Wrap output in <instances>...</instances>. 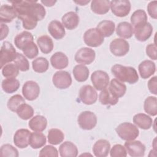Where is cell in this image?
Returning <instances> with one entry per match:
<instances>
[{"label":"cell","instance_id":"45","mask_svg":"<svg viewBox=\"0 0 157 157\" xmlns=\"http://www.w3.org/2000/svg\"><path fill=\"white\" fill-rule=\"evenodd\" d=\"M0 156L2 157H18V151L17 148H15L12 145L5 144L1 147Z\"/></svg>","mask_w":157,"mask_h":157},{"label":"cell","instance_id":"17","mask_svg":"<svg viewBox=\"0 0 157 157\" xmlns=\"http://www.w3.org/2000/svg\"><path fill=\"white\" fill-rule=\"evenodd\" d=\"M110 148L109 142L105 139L97 140L93 147V152L95 156L105 157L108 155Z\"/></svg>","mask_w":157,"mask_h":157},{"label":"cell","instance_id":"7","mask_svg":"<svg viewBox=\"0 0 157 157\" xmlns=\"http://www.w3.org/2000/svg\"><path fill=\"white\" fill-rule=\"evenodd\" d=\"M91 80L96 90L102 91L107 87L109 83V76L107 72L98 70L92 73Z\"/></svg>","mask_w":157,"mask_h":157},{"label":"cell","instance_id":"27","mask_svg":"<svg viewBox=\"0 0 157 157\" xmlns=\"http://www.w3.org/2000/svg\"><path fill=\"white\" fill-rule=\"evenodd\" d=\"M133 122L142 129H149L152 126L153 120L147 114L140 113L134 116Z\"/></svg>","mask_w":157,"mask_h":157},{"label":"cell","instance_id":"22","mask_svg":"<svg viewBox=\"0 0 157 157\" xmlns=\"http://www.w3.org/2000/svg\"><path fill=\"white\" fill-rule=\"evenodd\" d=\"M99 101L103 105H114L118 102V98L109 88L102 90L99 96Z\"/></svg>","mask_w":157,"mask_h":157},{"label":"cell","instance_id":"5","mask_svg":"<svg viewBox=\"0 0 157 157\" xmlns=\"http://www.w3.org/2000/svg\"><path fill=\"white\" fill-rule=\"evenodd\" d=\"M83 40L86 45L91 47H98L104 42V37L97 28H90L85 31Z\"/></svg>","mask_w":157,"mask_h":157},{"label":"cell","instance_id":"1","mask_svg":"<svg viewBox=\"0 0 157 157\" xmlns=\"http://www.w3.org/2000/svg\"><path fill=\"white\" fill-rule=\"evenodd\" d=\"M17 13V17L22 21L25 29H34L37 21L43 20L46 11L44 7L36 1H10Z\"/></svg>","mask_w":157,"mask_h":157},{"label":"cell","instance_id":"14","mask_svg":"<svg viewBox=\"0 0 157 157\" xmlns=\"http://www.w3.org/2000/svg\"><path fill=\"white\" fill-rule=\"evenodd\" d=\"M22 93L26 99L28 101L35 100L40 94V87L34 81H27L23 86Z\"/></svg>","mask_w":157,"mask_h":157},{"label":"cell","instance_id":"49","mask_svg":"<svg viewBox=\"0 0 157 157\" xmlns=\"http://www.w3.org/2000/svg\"><path fill=\"white\" fill-rule=\"evenodd\" d=\"M146 53L149 58L153 60L157 58L156 54V46L155 44H150L146 47Z\"/></svg>","mask_w":157,"mask_h":157},{"label":"cell","instance_id":"42","mask_svg":"<svg viewBox=\"0 0 157 157\" xmlns=\"http://www.w3.org/2000/svg\"><path fill=\"white\" fill-rule=\"evenodd\" d=\"M19 73V69L15 64L8 63L2 68V74L6 78H15Z\"/></svg>","mask_w":157,"mask_h":157},{"label":"cell","instance_id":"11","mask_svg":"<svg viewBox=\"0 0 157 157\" xmlns=\"http://www.w3.org/2000/svg\"><path fill=\"white\" fill-rule=\"evenodd\" d=\"M96 53L93 49L88 47H83L79 49L75 53L74 59L77 63L90 64L95 59Z\"/></svg>","mask_w":157,"mask_h":157},{"label":"cell","instance_id":"53","mask_svg":"<svg viewBox=\"0 0 157 157\" xmlns=\"http://www.w3.org/2000/svg\"><path fill=\"white\" fill-rule=\"evenodd\" d=\"M90 2V1H75V3L80 4V6H85L87 3H88Z\"/></svg>","mask_w":157,"mask_h":157},{"label":"cell","instance_id":"51","mask_svg":"<svg viewBox=\"0 0 157 157\" xmlns=\"http://www.w3.org/2000/svg\"><path fill=\"white\" fill-rule=\"evenodd\" d=\"M1 40H2L6 38L9 33V28L8 26L3 23L1 24Z\"/></svg>","mask_w":157,"mask_h":157},{"label":"cell","instance_id":"4","mask_svg":"<svg viewBox=\"0 0 157 157\" xmlns=\"http://www.w3.org/2000/svg\"><path fill=\"white\" fill-rule=\"evenodd\" d=\"M16 50L13 45L9 42L2 43L0 52V64L2 69L6 64L15 60L17 56Z\"/></svg>","mask_w":157,"mask_h":157},{"label":"cell","instance_id":"32","mask_svg":"<svg viewBox=\"0 0 157 157\" xmlns=\"http://www.w3.org/2000/svg\"><path fill=\"white\" fill-rule=\"evenodd\" d=\"M46 137L40 132H34L31 133L29 145L34 149L42 147L46 144Z\"/></svg>","mask_w":157,"mask_h":157},{"label":"cell","instance_id":"2","mask_svg":"<svg viewBox=\"0 0 157 157\" xmlns=\"http://www.w3.org/2000/svg\"><path fill=\"white\" fill-rule=\"evenodd\" d=\"M111 72L113 75L121 82L134 84L139 80V75L136 70L130 66L115 64L112 67Z\"/></svg>","mask_w":157,"mask_h":157},{"label":"cell","instance_id":"21","mask_svg":"<svg viewBox=\"0 0 157 157\" xmlns=\"http://www.w3.org/2000/svg\"><path fill=\"white\" fill-rule=\"evenodd\" d=\"M52 66L56 69H62L67 67L69 59L67 56L61 52L54 53L50 58Z\"/></svg>","mask_w":157,"mask_h":157},{"label":"cell","instance_id":"30","mask_svg":"<svg viewBox=\"0 0 157 157\" xmlns=\"http://www.w3.org/2000/svg\"><path fill=\"white\" fill-rule=\"evenodd\" d=\"M117 34L125 39L131 38L134 33V29L132 26L128 22L123 21L120 23L116 29Z\"/></svg>","mask_w":157,"mask_h":157},{"label":"cell","instance_id":"43","mask_svg":"<svg viewBox=\"0 0 157 157\" xmlns=\"http://www.w3.org/2000/svg\"><path fill=\"white\" fill-rule=\"evenodd\" d=\"M22 51L25 55L29 59L36 58L39 54V49L34 42H31L25 45Z\"/></svg>","mask_w":157,"mask_h":157},{"label":"cell","instance_id":"24","mask_svg":"<svg viewBox=\"0 0 157 157\" xmlns=\"http://www.w3.org/2000/svg\"><path fill=\"white\" fill-rule=\"evenodd\" d=\"M61 157H75L78 155V149L75 144L69 141L64 142L59 148Z\"/></svg>","mask_w":157,"mask_h":157},{"label":"cell","instance_id":"38","mask_svg":"<svg viewBox=\"0 0 157 157\" xmlns=\"http://www.w3.org/2000/svg\"><path fill=\"white\" fill-rule=\"evenodd\" d=\"M144 110L151 116L157 115V99L155 96H149L145 99L144 104Z\"/></svg>","mask_w":157,"mask_h":157},{"label":"cell","instance_id":"34","mask_svg":"<svg viewBox=\"0 0 157 157\" xmlns=\"http://www.w3.org/2000/svg\"><path fill=\"white\" fill-rule=\"evenodd\" d=\"M20 82L15 78H7L2 82L1 86L3 91L7 93H13L18 90Z\"/></svg>","mask_w":157,"mask_h":157},{"label":"cell","instance_id":"18","mask_svg":"<svg viewBox=\"0 0 157 157\" xmlns=\"http://www.w3.org/2000/svg\"><path fill=\"white\" fill-rule=\"evenodd\" d=\"M48 31L50 34L56 40L63 38L65 36L66 31L63 24L58 20L52 21L48 26Z\"/></svg>","mask_w":157,"mask_h":157},{"label":"cell","instance_id":"20","mask_svg":"<svg viewBox=\"0 0 157 157\" xmlns=\"http://www.w3.org/2000/svg\"><path fill=\"white\" fill-rule=\"evenodd\" d=\"M16 17L17 13L12 6L2 5L0 7V21L1 23H10Z\"/></svg>","mask_w":157,"mask_h":157},{"label":"cell","instance_id":"28","mask_svg":"<svg viewBox=\"0 0 157 157\" xmlns=\"http://www.w3.org/2000/svg\"><path fill=\"white\" fill-rule=\"evenodd\" d=\"M33 40L34 37L33 34L29 31H25L15 36L14 44L18 48L22 50L25 45L31 42H33Z\"/></svg>","mask_w":157,"mask_h":157},{"label":"cell","instance_id":"37","mask_svg":"<svg viewBox=\"0 0 157 157\" xmlns=\"http://www.w3.org/2000/svg\"><path fill=\"white\" fill-rule=\"evenodd\" d=\"M147 15L146 12L142 9H139L133 12L131 17V23L133 28L147 22Z\"/></svg>","mask_w":157,"mask_h":157},{"label":"cell","instance_id":"41","mask_svg":"<svg viewBox=\"0 0 157 157\" xmlns=\"http://www.w3.org/2000/svg\"><path fill=\"white\" fill-rule=\"evenodd\" d=\"M25 103V99L20 94H15L12 96L7 102V107L12 112H17L18 107Z\"/></svg>","mask_w":157,"mask_h":157},{"label":"cell","instance_id":"46","mask_svg":"<svg viewBox=\"0 0 157 157\" xmlns=\"http://www.w3.org/2000/svg\"><path fill=\"white\" fill-rule=\"evenodd\" d=\"M111 157H126L127 156V151L123 145L120 144H116L113 146L110 151Z\"/></svg>","mask_w":157,"mask_h":157},{"label":"cell","instance_id":"3","mask_svg":"<svg viewBox=\"0 0 157 157\" xmlns=\"http://www.w3.org/2000/svg\"><path fill=\"white\" fill-rule=\"evenodd\" d=\"M115 131L121 139L126 141L134 140L139 135V131L137 127L129 122L120 124L116 128Z\"/></svg>","mask_w":157,"mask_h":157},{"label":"cell","instance_id":"48","mask_svg":"<svg viewBox=\"0 0 157 157\" xmlns=\"http://www.w3.org/2000/svg\"><path fill=\"white\" fill-rule=\"evenodd\" d=\"M156 8H157V1H153L149 2L147 6V10L148 13L150 15V16L154 18H157V12H156Z\"/></svg>","mask_w":157,"mask_h":157},{"label":"cell","instance_id":"29","mask_svg":"<svg viewBox=\"0 0 157 157\" xmlns=\"http://www.w3.org/2000/svg\"><path fill=\"white\" fill-rule=\"evenodd\" d=\"M103 37H110L112 36L115 31V23L110 20H103L100 21L97 25L96 28Z\"/></svg>","mask_w":157,"mask_h":157},{"label":"cell","instance_id":"35","mask_svg":"<svg viewBox=\"0 0 157 157\" xmlns=\"http://www.w3.org/2000/svg\"><path fill=\"white\" fill-rule=\"evenodd\" d=\"M47 137L49 144L56 145L63 141L64 139V135L63 131L60 129L52 128L48 131Z\"/></svg>","mask_w":157,"mask_h":157},{"label":"cell","instance_id":"50","mask_svg":"<svg viewBox=\"0 0 157 157\" xmlns=\"http://www.w3.org/2000/svg\"><path fill=\"white\" fill-rule=\"evenodd\" d=\"M157 77L156 76H154L152 78H151L148 82V88L149 91L156 95L157 94Z\"/></svg>","mask_w":157,"mask_h":157},{"label":"cell","instance_id":"44","mask_svg":"<svg viewBox=\"0 0 157 157\" xmlns=\"http://www.w3.org/2000/svg\"><path fill=\"white\" fill-rule=\"evenodd\" d=\"M13 61L14 64L17 66L20 71L22 72H25L29 70V64L28 60L22 54L17 53L16 58Z\"/></svg>","mask_w":157,"mask_h":157},{"label":"cell","instance_id":"31","mask_svg":"<svg viewBox=\"0 0 157 157\" xmlns=\"http://www.w3.org/2000/svg\"><path fill=\"white\" fill-rule=\"evenodd\" d=\"M37 43L40 51L44 54L50 53L53 49V42L52 39L47 35L41 36L37 39Z\"/></svg>","mask_w":157,"mask_h":157},{"label":"cell","instance_id":"52","mask_svg":"<svg viewBox=\"0 0 157 157\" xmlns=\"http://www.w3.org/2000/svg\"><path fill=\"white\" fill-rule=\"evenodd\" d=\"M56 1H41V2L47 7L53 6L56 3Z\"/></svg>","mask_w":157,"mask_h":157},{"label":"cell","instance_id":"16","mask_svg":"<svg viewBox=\"0 0 157 157\" xmlns=\"http://www.w3.org/2000/svg\"><path fill=\"white\" fill-rule=\"evenodd\" d=\"M31 132L27 129L17 130L13 136V143L20 148H25L29 144Z\"/></svg>","mask_w":157,"mask_h":157},{"label":"cell","instance_id":"9","mask_svg":"<svg viewBox=\"0 0 157 157\" xmlns=\"http://www.w3.org/2000/svg\"><path fill=\"white\" fill-rule=\"evenodd\" d=\"M53 85L60 90L66 89L72 84L71 74L64 71H59L54 74L52 78Z\"/></svg>","mask_w":157,"mask_h":157},{"label":"cell","instance_id":"23","mask_svg":"<svg viewBox=\"0 0 157 157\" xmlns=\"http://www.w3.org/2000/svg\"><path fill=\"white\" fill-rule=\"evenodd\" d=\"M61 20L63 25L68 30H72L76 28L79 23L78 15L72 11L65 13Z\"/></svg>","mask_w":157,"mask_h":157},{"label":"cell","instance_id":"26","mask_svg":"<svg viewBox=\"0 0 157 157\" xmlns=\"http://www.w3.org/2000/svg\"><path fill=\"white\" fill-rule=\"evenodd\" d=\"M110 1L109 0H93L91 1V10L98 15H103L109 11Z\"/></svg>","mask_w":157,"mask_h":157},{"label":"cell","instance_id":"33","mask_svg":"<svg viewBox=\"0 0 157 157\" xmlns=\"http://www.w3.org/2000/svg\"><path fill=\"white\" fill-rule=\"evenodd\" d=\"M72 72L74 78L77 82H83L88 78L90 71L86 66L83 64H78L74 67Z\"/></svg>","mask_w":157,"mask_h":157},{"label":"cell","instance_id":"19","mask_svg":"<svg viewBox=\"0 0 157 157\" xmlns=\"http://www.w3.org/2000/svg\"><path fill=\"white\" fill-rule=\"evenodd\" d=\"M140 77L146 79L153 75L156 71V66L151 60H145L141 62L138 67Z\"/></svg>","mask_w":157,"mask_h":157},{"label":"cell","instance_id":"39","mask_svg":"<svg viewBox=\"0 0 157 157\" xmlns=\"http://www.w3.org/2000/svg\"><path fill=\"white\" fill-rule=\"evenodd\" d=\"M33 70L37 73H43L46 72L49 66L48 60L44 57H39L32 62Z\"/></svg>","mask_w":157,"mask_h":157},{"label":"cell","instance_id":"47","mask_svg":"<svg viewBox=\"0 0 157 157\" xmlns=\"http://www.w3.org/2000/svg\"><path fill=\"white\" fill-rule=\"evenodd\" d=\"M39 156H58V152L57 149L52 145H46L44 147L39 153Z\"/></svg>","mask_w":157,"mask_h":157},{"label":"cell","instance_id":"12","mask_svg":"<svg viewBox=\"0 0 157 157\" xmlns=\"http://www.w3.org/2000/svg\"><path fill=\"white\" fill-rule=\"evenodd\" d=\"M111 53L117 56H123L126 55L129 50V43L121 38L113 40L110 44Z\"/></svg>","mask_w":157,"mask_h":157},{"label":"cell","instance_id":"25","mask_svg":"<svg viewBox=\"0 0 157 157\" xmlns=\"http://www.w3.org/2000/svg\"><path fill=\"white\" fill-rule=\"evenodd\" d=\"M28 125L33 131L42 132L47 128V120L44 116L36 115L29 120Z\"/></svg>","mask_w":157,"mask_h":157},{"label":"cell","instance_id":"13","mask_svg":"<svg viewBox=\"0 0 157 157\" xmlns=\"http://www.w3.org/2000/svg\"><path fill=\"white\" fill-rule=\"evenodd\" d=\"M127 153L132 157H142L144 156L145 146L139 140H129L124 143Z\"/></svg>","mask_w":157,"mask_h":157},{"label":"cell","instance_id":"10","mask_svg":"<svg viewBox=\"0 0 157 157\" xmlns=\"http://www.w3.org/2000/svg\"><path fill=\"white\" fill-rule=\"evenodd\" d=\"M79 98L83 104L91 105L96 102L98 99V93L91 85H84L80 89Z\"/></svg>","mask_w":157,"mask_h":157},{"label":"cell","instance_id":"6","mask_svg":"<svg viewBox=\"0 0 157 157\" xmlns=\"http://www.w3.org/2000/svg\"><path fill=\"white\" fill-rule=\"evenodd\" d=\"M80 127L85 130L93 129L97 124V117L91 111H84L80 113L77 118Z\"/></svg>","mask_w":157,"mask_h":157},{"label":"cell","instance_id":"40","mask_svg":"<svg viewBox=\"0 0 157 157\" xmlns=\"http://www.w3.org/2000/svg\"><path fill=\"white\" fill-rule=\"evenodd\" d=\"M17 113L22 120H27L33 116L34 109L29 104L24 103L18 107L17 110Z\"/></svg>","mask_w":157,"mask_h":157},{"label":"cell","instance_id":"15","mask_svg":"<svg viewBox=\"0 0 157 157\" xmlns=\"http://www.w3.org/2000/svg\"><path fill=\"white\" fill-rule=\"evenodd\" d=\"M133 29L136 38L140 42L147 40L153 33V26L148 22L137 26Z\"/></svg>","mask_w":157,"mask_h":157},{"label":"cell","instance_id":"36","mask_svg":"<svg viewBox=\"0 0 157 157\" xmlns=\"http://www.w3.org/2000/svg\"><path fill=\"white\" fill-rule=\"evenodd\" d=\"M109 88L118 98L123 97L126 91V86L117 78H113L110 81Z\"/></svg>","mask_w":157,"mask_h":157},{"label":"cell","instance_id":"8","mask_svg":"<svg viewBox=\"0 0 157 157\" xmlns=\"http://www.w3.org/2000/svg\"><path fill=\"white\" fill-rule=\"evenodd\" d=\"M131 3L129 1L117 0L110 1L112 12L117 17H124L128 15L131 10Z\"/></svg>","mask_w":157,"mask_h":157}]
</instances>
